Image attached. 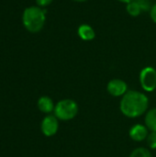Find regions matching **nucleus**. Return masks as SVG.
I'll use <instances>...</instances> for the list:
<instances>
[{"instance_id": "obj_1", "label": "nucleus", "mask_w": 156, "mask_h": 157, "mask_svg": "<svg viewBox=\"0 0 156 157\" xmlns=\"http://www.w3.org/2000/svg\"><path fill=\"white\" fill-rule=\"evenodd\" d=\"M149 99L147 96L137 90H129L120 103L122 114L128 118H138L148 111Z\"/></svg>"}, {"instance_id": "obj_2", "label": "nucleus", "mask_w": 156, "mask_h": 157, "mask_svg": "<svg viewBox=\"0 0 156 157\" xmlns=\"http://www.w3.org/2000/svg\"><path fill=\"white\" fill-rule=\"evenodd\" d=\"M46 11L40 6H29L27 7L22 16V21L25 29L31 32L37 33L40 31L46 21Z\"/></svg>"}, {"instance_id": "obj_3", "label": "nucleus", "mask_w": 156, "mask_h": 157, "mask_svg": "<svg viewBox=\"0 0 156 157\" xmlns=\"http://www.w3.org/2000/svg\"><path fill=\"white\" fill-rule=\"evenodd\" d=\"M79 108L77 103L70 98H65L60 100L54 108V116L59 121H71L76 117L78 114Z\"/></svg>"}, {"instance_id": "obj_4", "label": "nucleus", "mask_w": 156, "mask_h": 157, "mask_svg": "<svg viewBox=\"0 0 156 157\" xmlns=\"http://www.w3.org/2000/svg\"><path fill=\"white\" fill-rule=\"evenodd\" d=\"M140 84L146 92H153L156 88V69L153 66H146L140 72Z\"/></svg>"}, {"instance_id": "obj_5", "label": "nucleus", "mask_w": 156, "mask_h": 157, "mask_svg": "<svg viewBox=\"0 0 156 157\" xmlns=\"http://www.w3.org/2000/svg\"><path fill=\"white\" fill-rule=\"evenodd\" d=\"M107 90L109 95L112 97H123L129 90H128V85L127 83L120 78H114L111 79L107 86Z\"/></svg>"}, {"instance_id": "obj_6", "label": "nucleus", "mask_w": 156, "mask_h": 157, "mask_svg": "<svg viewBox=\"0 0 156 157\" xmlns=\"http://www.w3.org/2000/svg\"><path fill=\"white\" fill-rule=\"evenodd\" d=\"M40 129L46 137H51L59 130V120L54 115H48L42 120Z\"/></svg>"}, {"instance_id": "obj_7", "label": "nucleus", "mask_w": 156, "mask_h": 157, "mask_svg": "<svg viewBox=\"0 0 156 157\" xmlns=\"http://www.w3.org/2000/svg\"><path fill=\"white\" fill-rule=\"evenodd\" d=\"M149 134V130L145 125L143 124H135L133 125L129 132V135L131 140L135 142H143L146 140Z\"/></svg>"}, {"instance_id": "obj_8", "label": "nucleus", "mask_w": 156, "mask_h": 157, "mask_svg": "<svg viewBox=\"0 0 156 157\" xmlns=\"http://www.w3.org/2000/svg\"><path fill=\"white\" fill-rule=\"evenodd\" d=\"M77 35L84 41H91L96 38V31L89 24H82L77 29Z\"/></svg>"}, {"instance_id": "obj_9", "label": "nucleus", "mask_w": 156, "mask_h": 157, "mask_svg": "<svg viewBox=\"0 0 156 157\" xmlns=\"http://www.w3.org/2000/svg\"><path fill=\"white\" fill-rule=\"evenodd\" d=\"M37 105H38V109H40V111H41L42 113H46V114L52 112L55 108V105L52 99L47 96L40 97L38 100Z\"/></svg>"}, {"instance_id": "obj_10", "label": "nucleus", "mask_w": 156, "mask_h": 157, "mask_svg": "<svg viewBox=\"0 0 156 157\" xmlns=\"http://www.w3.org/2000/svg\"><path fill=\"white\" fill-rule=\"evenodd\" d=\"M145 126L151 132H156V108L149 109L145 113Z\"/></svg>"}, {"instance_id": "obj_11", "label": "nucleus", "mask_w": 156, "mask_h": 157, "mask_svg": "<svg viewBox=\"0 0 156 157\" xmlns=\"http://www.w3.org/2000/svg\"><path fill=\"white\" fill-rule=\"evenodd\" d=\"M126 11L131 17H136L140 16L142 14V12H143L141 6H139V4L137 3L136 0H134V1H132V2L126 5Z\"/></svg>"}, {"instance_id": "obj_12", "label": "nucleus", "mask_w": 156, "mask_h": 157, "mask_svg": "<svg viewBox=\"0 0 156 157\" xmlns=\"http://www.w3.org/2000/svg\"><path fill=\"white\" fill-rule=\"evenodd\" d=\"M129 157H152V154L147 148L138 147L131 153Z\"/></svg>"}, {"instance_id": "obj_13", "label": "nucleus", "mask_w": 156, "mask_h": 157, "mask_svg": "<svg viewBox=\"0 0 156 157\" xmlns=\"http://www.w3.org/2000/svg\"><path fill=\"white\" fill-rule=\"evenodd\" d=\"M147 145L150 149H156V132H151L146 138Z\"/></svg>"}, {"instance_id": "obj_14", "label": "nucleus", "mask_w": 156, "mask_h": 157, "mask_svg": "<svg viewBox=\"0 0 156 157\" xmlns=\"http://www.w3.org/2000/svg\"><path fill=\"white\" fill-rule=\"evenodd\" d=\"M137 3L139 4V6L142 8L143 12H146V11H150L151 7H152V3L150 0H136Z\"/></svg>"}, {"instance_id": "obj_15", "label": "nucleus", "mask_w": 156, "mask_h": 157, "mask_svg": "<svg viewBox=\"0 0 156 157\" xmlns=\"http://www.w3.org/2000/svg\"><path fill=\"white\" fill-rule=\"evenodd\" d=\"M53 0H36V3H37V6L41 7V8H44L46 6H48L49 5H51L52 3Z\"/></svg>"}, {"instance_id": "obj_16", "label": "nucleus", "mask_w": 156, "mask_h": 157, "mask_svg": "<svg viewBox=\"0 0 156 157\" xmlns=\"http://www.w3.org/2000/svg\"><path fill=\"white\" fill-rule=\"evenodd\" d=\"M149 12H150V17H151V19L153 20L154 23L156 24V3L152 6V7H151V9H150Z\"/></svg>"}, {"instance_id": "obj_17", "label": "nucleus", "mask_w": 156, "mask_h": 157, "mask_svg": "<svg viewBox=\"0 0 156 157\" xmlns=\"http://www.w3.org/2000/svg\"><path fill=\"white\" fill-rule=\"evenodd\" d=\"M119 2H120V3H123V4H129V3H131V2H132V1H134V0H118Z\"/></svg>"}, {"instance_id": "obj_18", "label": "nucleus", "mask_w": 156, "mask_h": 157, "mask_svg": "<svg viewBox=\"0 0 156 157\" xmlns=\"http://www.w3.org/2000/svg\"><path fill=\"white\" fill-rule=\"evenodd\" d=\"M74 2H77V3H84V2H86L87 0H73Z\"/></svg>"}]
</instances>
